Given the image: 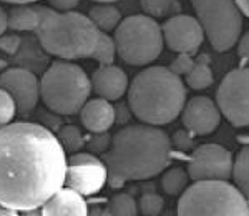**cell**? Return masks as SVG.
I'll return each instance as SVG.
<instances>
[{
	"label": "cell",
	"mask_w": 249,
	"mask_h": 216,
	"mask_svg": "<svg viewBox=\"0 0 249 216\" xmlns=\"http://www.w3.org/2000/svg\"><path fill=\"white\" fill-rule=\"evenodd\" d=\"M67 157L57 135L32 122L0 128V203L14 211L42 208L65 185Z\"/></svg>",
	"instance_id": "obj_1"
},
{
	"label": "cell",
	"mask_w": 249,
	"mask_h": 216,
	"mask_svg": "<svg viewBox=\"0 0 249 216\" xmlns=\"http://www.w3.org/2000/svg\"><path fill=\"white\" fill-rule=\"evenodd\" d=\"M171 160V140L155 125H130L111 137L103 157L111 188L150 180L164 171Z\"/></svg>",
	"instance_id": "obj_2"
},
{
	"label": "cell",
	"mask_w": 249,
	"mask_h": 216,
	"mask_svg": "<svg viewBox=\"0 0 249 216\" xmlns=\"http://www.w3.org/2000/svg\"><path fill=\"white\" fill-rule=\"evenodd\" d=\"M186 87L170 67H148L128 85V105L142 123L161 126L181 115Z\"/></svg>",
	"instance_id": "obj_3"
},
{
	"label": "cell",
	"mask_w": 249,
	"mask_h": 216,
	"mask_svg": "<svg viewBox=\"0 0 249 216\" xmlns=\"http://www.w3.org/2000/svg\"><path fill=\"white\" fill-rule=\"evenodd\" d=\"M40 45L47 54L60 60L91 58L102 32L80 12H60L48 9L37 29Z\"/></svg>",
	"instance_id": "obj_4"
},
{
	"label": "cell",
	"mask_w": 249,
	"mask_h": 216,
	"mask_svg": "<svg viewBox=\"0 0 249 216\" xmlns=\"http://www.w3.org/2000/svg\"><path fill=\"white\" fill-rule=\"evenodd\" d=\"M91 93L85 70L70 60H57L40 80V98L48 110L58 115L80 113Z\"/></svg>",
	"instance_id": "obj_5"
},
{
	"label": "cell",
	"mask_w": 249,
	"mask_h": 216,
	"mask_svg": "<svg viewBox=\"0 0 249 216\" xmlns=\"http://www.w3.org/2000/svg\"><path fill=\"white\" fill-rule=\"evenodd\" d=\"M176 211L179 216H248L249 201L228 180H199L186 186Z\"/></svg>",
	"instance_id": "obj_6"
},
{
	"label": "cell",
	"mask_w": 249,
	"mask_h": 216,
	"mask_svg": "<svg viewBox=\"0 0 249 216\" xmlns=\"http://www.w3.org/2000/svg\"><path fill=\"white\" fill-rule=\"evenodd\" d=\"M116 55L135 67L153 63L161 55L164 38L161 27L150 15H130L115 29Z\"/></svg>",
	"instance_id": "obj_7"
},
{
	"label": "cell",
	"mask_w": 249,
	"mask_h": 216,
	"mask_svg": "<svg viewBox=\"0 0 249 216\" xmlns=\"http://www.w3.org/2000/svg\"><path fill=\"white\" fill-rule=\"evenodd\" d=\"M204 37L216 52H226L238 43L243 30V14L234 0H190Z\"/></svg>",
	"instance_id": "obj_8"
},
{
	"label": "cell",
	"mask_w": 249,
	"mask_h": 216,
	"mask_svg": "<svg viewBox=\"0 0 249 216\" xmlns=\"http://www.w3.org/2000/svg\"><path fill=\"white\" fill-rule=\"evenodd\" d=\"M216 105L231 125L249 126V67L231 70L221 82Z\"/></svg>",
	"instance_id": "obj_9"
},
{
	"label": "cell",
	"mask_w": 249,
	"mask_h": 216,
	"mask_svg": "<svg viewBox=\"0 0 249 216\" xmlns=\"http://www.w3.org/2000/svg\"><path fill=\"white\" fill-rule=\"evenodd\" d=\"M108 180L107 165L93 153H71L67 158L65 186L78 191L83 197L95 195L105 186Z\"/></svg>",
	"instance_id": "obj_10"
},
{
	"label": "cell",
	"mask_w": 249,
	"mask_h": 216,
	"mask_svg": "<svg viewBox=\"0 0 249 216\" xmlns=\"http://www.w3.org/2000/svg\"><path fill=\"white\" fill-rule=\"evenodd\" d=\"M231 151L216 143H206L193 151L188 162V175L193 181L199 180H230L232 177Z\"/></svg>",
	"instance_id": "obj_11"
},
{
	"label": "cell",
	"mask_w": 249,
	"mask_h": 216,
	"mask_svg": "<svg viewBox=\"0 0 249 216\" xmlns=\"http://www.w3.org/2000/svg\"><path fill=\"white\" fill-rule=\"evenodd\" d=\"M164 43L178 54H193L203 45L204 30L199 20L191 15L176 14L161 27Z\"/></svg>",
	"instance_id": "obj_12"
},
{
	"label": "cell",
	"mask_w": 249,
	"mask_h": 216,
	"mask_svg": "<svg viewBox=\"0 0 249 216\" xmlns=\"http://www.w3.org/2000/svg\"><path fill=\"white\" fill-rule=\"evenodd\" d=\"M0 87L14 98L17 113H30L40 100V82L27 69H9L0 75Z\"/></svg>",
	"instance_id": "obj_13"
},
{
	"label": "cell",
	"mask_w": 249,
	"mask_h": 216,
	"mask_svg": "<svg viewBox=\"0 0 249 216\" xmlns=\"http://www.w3.org/2000/svg\"><path fill=\"white\" fill-rule=\"evenodd\" d=\"M183 125L191 135L204 137L210 135L221 123V111L218 105L208 97H195L184 103L181 110Z\"/></svg>",
	"instance_id": "obj_14"
},
{
	"label": "cell",
	"mask_w": 249,
	"mask_h": 216,
	"mask_svg": "<svg viewBox=\"0 0 249 216\" xmlns=\"http://www.w3.org/2000/svg\"><path fill=\"white\" fill-rule=\"evenodd\" d=\"M90 82H91V90L100 98H105L108 102L122 98L128 91V85H130L126 73L120 67L113 65V63H110V65H100L93 72V77L90 78Z\"/></svg>",
	"instance_id": "obj_15"
},
{
	"label": "cell",
	"mask_w": 249,
	"mask_h": 216,
	"mask_svg": "<svg viewBox=\"0 0 249 216\" xmlns=\"http://www.w3.org/2000/svg\"><path fill=\"white\" fill-rule=\"evenodd\" d=\"M43 216H85L88 206L83 195L63 185L42 205Z\"/></svg>",
	"instance_id": "obj_16"
},
{
	"label": "cell",
	"mask_w": 249,
	"mask_h": 216,
	"mask_svg": "<svg viewBox=\"0 0 249 216\" xmlns=\"http://www.w3.org/2000/svg\"><path fill=\"white\" fill-rule=\"evenodd\" d=\"M83 126L90 133H100L108 131L116 122V110L108 100L105 98H93L87 100V103L80 110Z\"/></svg>",
	"instance_id": "obj_17"
},
{
	"label": "cell",
	"mask_w": 249,
	"mask_h": 216,
	"mask_svg": "<svg viewBox=\"0 0 249 216\" xmlns=\"http://www.w3.org/2000/svg\"><path fill=\"white\" fill-rule=\"evenodd\" d=\"M47 7L35 3H18L9 12V29L17 32L37 30L42 23Z\"/></svg>",
	"instance_id": "obj_18"
},
{
	"label": "cell",
	"mask_w": 249,
	"mask_h": 216,
	"mask_svg": "<svg viewBox=\"0 0 249 216\" xmlns=\"http://www.w3.org/2000/svg\"><path fill=\"white\" fill-rule=\"evenodd\" d=\"M241 143L243 146L232 163V180L238 190L249 201V135L241 138Z\"/></svg>",
	"instance_id": "obj_19"
},
{
	"label": "cell",
	"mask_w": 249,
	"mask_h": 216,
	"mask_svg": "<svg viewBox=\"0 0 249 216\" xmlns=\"http://www.w3.org/2000/svg\"><path fill=\"white\" fill-rule=\"evenodd\" d=\"M88 17L98 27L100 32H107V34L113 32L122 22V14L111 3H98V5L91 7Z\"/></svg>",
	"instance_id": "obj_20"
},
{
	"label": "cell",
	"mask_w": 249,
	"mask_h": 216,
	"mask_svg": "<svg viewBox=\"0 0 249 216\" xmlns=\"http://www.w3.org/2000/svg\"><path fill=\"white\" fill-rule=\"evenodd\" d=\"M186 83L193 90H204L213 83V72L208 62V57H203L193 62L191 70L186 75Z\"/></svg>",
	"instance_id": "obj_21"
},
{
	"label": "cell",
	"mask_w": 249,
	"mask_h": 216,
	"mask_svg": "<svg viewBox=\"0 0 249 216\" xmlns=\"http://www.w3.org/2000/svg\"><path fill=\"white\" fill-rule=\"evenodd\" d=\"M188 183H190L188 170L179 168V166L166 170L161 178V186L168 195H181L183 191L186 190Z\"/></svg>",
	"instance_id": "obj_22"
},
{
	"label": "cell",
	"mask_w": 249,
	"mask_h": 216,
	"mask_svg": "<svg viewBox=\"0 0 249 216\" xmlns=\"http://www.w3.org/2000/svg\"><path fill=\"white\" fill-rule=\"evenodd\" d=\"M140 3L144 14L153 18L176 15L181 12V3L178 0H140Z\"/></svg>",
	"instance_id": "obj_23"
},
{
	"label": "cell",
	"mask_w": 249,
	"mask_h": 216,
	"mask_svg": "<svg viewBox=\"0 0 249 216\" xmlns=\"http://www.w3.org/2000/svg\"><path fill=\"white\" fill-rule=\"evenodd\" d=\"M91 58L96 60L100 65H110V63L115 62L116 58V45L113 37L107 34V32H102L98 37V42H96V47L91 54Z\"/></svg>",
	"instance_id": "obj_24"
},
{
	"label": "cell",
	"mask_w": 249,
	"mask_h": 216,
	"mask_svg": "<svg viewBox=\"0 0 249 216\" xmlns=\"http://www.w3.org/2000/svg\"><path fill=\"white\" fill-rule=\"evenodd\" d=\"M57 138H58L60 145L63 146V150L68 151V153H77V151H80L85 146V138H83L80 128L75 125L62 126Z\"/></svg>",
	"instance_id": "obj_25"
},
{
	"label": "cell",
	"mask_w": 249,
	"mask_h": 216,
	"mask_svg": "<svg viewBox=\"0 0 249 216\" xmlns=\"http://www.w3.org/2000/svg\"><path fill=\"white\" fill-rule=\"evenodd\" d=\"M107 213L115 216H135L138 213V205L128 193H118L108 201Z\"/></svg>",
	"instance_id": "obj_26"
},
{
	"label": "cell",
	"mask_w": 249,
	"mask_h": 216,
	"mask_svg": "<svg viewBox=\"0 0 249 216\" xmlns=\"http://www.w3.org/2000/svg\"><path fill=\"white\" fill-rule=\"evenodd\" d=\"M164 208V199L156 193H144L140 198L138 210L144 216H158Z\"/></svg>",
	"instance_id": "obj_27"
},
{
	"label": "cell",
	"mask_w": 249,
	"mask_h": 216,
	"mask_svg": "<svg viewBox=\"0 0 249 216\" xmlns=\"http://www.w3.org/2000/svg\"><path fill=\"white\" fill-rule=\"evenodd\" d=\"M15 115H17V105L14 98L9 95V91L0 87V128L14 122Z\"/></svg>",
	"instance_id": "obj_28"
},
{
	"label": "cell",
	"mask_w": 249,
	"mask_h": 216,
	"mask_svg": "<svg viewBox=\"0 0 249 216\" xmlns=\"http://www.w3.org/2000/svg\"><path fill=\"white\" fill-rule=\"evenodd\" d=\"M111 145V137L108 131H100V133H91L90 138L85 140V146L93 153H107Z\"/></svg>",
	"instance_id": "obj_29"
},
{
	"label": "cell",
	"mask_w": 249,
	"mask_h": 216,
	"mask_svg": "<svg viewBox=\"0 0 249 216\" xmlns=\"http://www.w3.org/2000/svg\"><path fill=\"white\" fill-rule=\"evenodd\" d=\"M193 62H195V60L190 57V54H179V57L171 63L170 69L175 72L176 75H179V77H184V75L191 70Z\"/></svg>",
	"instance_id": "obj_30"
},
{
	"label": "cell",
	"mask_w": 249,
	"mask_h": 216,
	"mask_svg": "<svg viewBox=\"0 0 249 216\" xmlns=\"http://www.w3.org/2000/svg\"><path fill=\"white\" fill-rule=\"evenodd\" d=\"M20 43H22V38L18 35H0V50L9 55L17 54L20 49Z\"/></svg>",
	"instance_id": "obj_31"
},
{
	"label": "cell",
	"mask_w": 249,
	"mask_h": 216,
	"mask_svg": "<svg viewBox=\"0 0 249 216\" xmlns=\"http://www.w3.org/2000/svg\"><path fill=\"white\" fill-rule=\"evenodd\" d=\"M173 143L178 145L181 150H188V148H191L193 145L191 133L190 131H178V133L175 135V138H173Z\"/></svg>",
	"instance_id": "obj_32"
},
{
	"label": "cell",
	"mask_w": 249,
	"mask_h": 216,
	"mask_svg": "<svg viewBox=\"0 0 249 216\" xmlns=\"http://www.w3.org/2000/svg\"><path fill=\"white\" fill-rule=\"evenodd\" d=\"M48 3H50L55 10L68 12V10H73L80 3V0H48Z\"/></svg>",
	"instance_id": "obj_33"
},
{
	"label": "cell",
	"mask_w": 249,
	"mask_h": 216,
	"mask_svg": "<svg viewBox=\"0 0 249 216\" xmlns=\"http://www.w3.org/2000/svg\"><path fill=\"white\" fill-rule=\"evenodd\" d=\"M238 54L244 62L249 63V32H246V34L241 37L239 45H238Z\"/></svg>",
	"instance_id": "obj_34"
},
{
	"label": "cell",
	"mask_w": 249,
	"mask_h": 216,
	"mask_svg": "<svg viewBox=\"0 0 249 216\" xmlns=\"http://www.w3.org/2000/svg\"><path fill=\"white\" fill-rule=\"evenodd\" d=\"M9 29V12L0 7V35H3Z\"/></svg>",
	"instance_id": "obj_35"
},
{
	"label": "cell",
	"mask_w": 249,
	"mask_h": 216,
	"mask_svg": "<svg viewBox=\"0 0 249 216\" xmlns=\"http://www.w3.org/2000/svg\"><path fill=\"white\" fill-rule=\"evenodd\" d=\"M234 2H236V5H238L241 14L246 15L249 18V0H234Z\"/></svg>",
	"instance_id": "obj_36"
},
{
	"label": "cell",
	"mask_w": 249,
	"mask_h": 216,
	"mask_svg": "<svg viewBox=\"0 0 249 216\" xmlns=\"http://www.w3.org/2000/svg\"><path fill=\"white\" fill-rule=\"evenodd\" d=\"M15 215H17V211L10 210V208L3 206L2 203H0V216H15Z\"/></svg>",
	"instance_id": "obj_37"
},
{
	"label": "cell",
	"mask_w": 249,
	"mask_h": 216,
	"mask_svg": "<svg viewBox=\"0 0 249 216\" xmlns=\"http://www.w3.org/2000/svg\"><path fill=\"white\" fill-rule=\"evenodd\" d=\"M2 2H7V3H14V5H18V3H35L38 0H2Z\"/></svg>",
	"instance_id": "obj_38"
},
{
	"label": "cell",
	"mask_w": 249,
	"mask_h": 216,
	"mask_svg": "<svg viewBox=\"0 0 249 216\" xmlns=\"http://www.w3.org/2000/svg\"><path fill=\"white\" fill-rule=\"evenodd\" d=\"M96 3H113V2H118V0H93Z\"/></svg>",
	"instance_id": "obj_39"
}]
</instances>
